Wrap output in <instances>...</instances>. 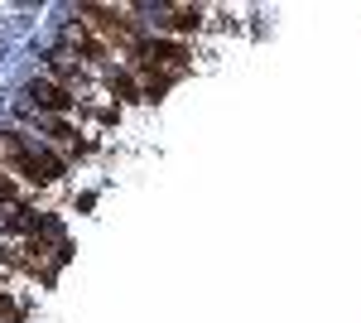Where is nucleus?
Returning a JSON list of instances; mask_svg holds the SVG:
<instances>
[{
    "label": "nucleus",
    "mask_w": 361,
    "mask_h": 323,
    "mask_svg": "<svg viewBox=\"0 0 361 323\" xmlns=\"http://www.w3.org/2000/svg\"><path fill=\"white\" fill-rule=\"evenodd\" d=\"M82 15V29H97L102 34V54H140L145 44H140V34L130 29V20L116 10V5H82L78 10Z\"/></svg>",
    "instance_id": "1"
},
{
    "label": "nucleus",
    "mask_w": 361,
    "mask_h": 323,
    "mask_svg": "<svg viewBox=\"0 0 361 323\" xmlns=\"http://www.w3.org/2000/svg\"><path fill=\"white\" fill-rule=\"evenodd\" d=\"M140 73H149L154 82H173L188 73V54L178 44H145L140 49Z\"/></svg>",
    "instance_id": "2"
},
{
    "label": "nucleus",
    "mask_w": 361,
    "mask_h": 323,
    "mask_svg": "<svg viewBox=\"0 0 361 323\" xmlns=\"http://www.w3.org/2000/svg\"><path fill=\"white\" fill-rule=\"evenodd\" d=\"M29 97L39 102L44 111H63V107H73V92L63 87V82H34L29 87Z\"/></svg>",
    "instance_id": "3"
},
{
    "label": "nucleus",
    "mask_w": 361,
    "mask_h": 323,
    "mask_svg": "<svg viewBox=\"0 0 361 323\" xmlns=\"http://www.w3.org/2000/svg\"><path fill=\"white\" fill-rule=\"evenodd\" d=\"M49 68H54L58 78H68V82H78V78H82V58H78V54H68V49H54V54H49Z\"/></svg>",
    "instance_id": "4"
},
{
    "label": "nucleus",
    "mask_w": 361,
    "mask_h": 323,
    "mask_svg": "<svg viewBox=\"0 0 361 323\" xmlns=\"http://www.w3.org/2000/svg\"><path fill=\"white\" fill-rule=\"evenodd\" d=\"M10 198H15V184H10V179L0 174V203H10Z\"/></svg>",
    "instance_id": "5"
}]
</instances>
